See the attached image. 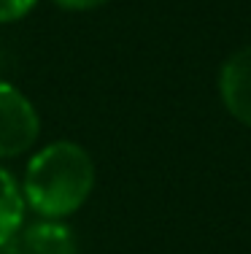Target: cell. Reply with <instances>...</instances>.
<instances>
[{"label": "cell", "instance_id": "6da1fadb", "mask_svg": "<svg viewBox=\"0 0 251 254\" xmlns=\"http://www.w3.org/2000/svg\"><path fill=\"white\" fill-rule=\"evenodd\" d=\"M92 187L95 165L87 149L73 141H54L27 162L22 197L44 219H65L87 203Z\"/></svg>", "mask_w": 251, "mask_h": 254}, {"label": "cell", "instance_id": "7a4b0ae2", "mask_svg": "<svg viewBox=\"0 0 251 254\" xmlns=\"http://www.w3.org/2000/svg\"><path fill=\"white\" fill-rule=\"evenodd\" d=\"M38 114L16 87L0 81V160L25 154L38 141Z\"/></svg>", "mask_w": 251, "mask_h": 254}, {"label": "cell", "instance_id": "3957f363", "mask_svg": "<svg viewBox=\"0 0 251 254\" xmlns=\"http://www.w3.org/2000/svg\"><path fill=\"white\" fill-rule=\"evenodd\" d=\"M0 254H79V246L70 227L57 219H44L25 230L19 227V233L0 249Z\"/></svg>", "mask_w": 251, "mask_h": 254}, {"label": "cell", "instance_id": "277c9868", "mask_svg": "<svg viewBox=\"0 0 251 254\" xmlns=\"http://www.w3.org/2000/svg\"><path fill=\"white\" fill-rule=\"evenodd\" d=\"M219 92L227 111L251 127V46H243L227 57L219 73Z\"/></svg>", "mask_w": 251, "mask_h": 254}, {"label": "cell", "instance_id": "5b68a950", "mask_svg": "<svg viewBox=\"0 0 251 254\" xmlns=\"http://www.w3.org/2000/svg\"><path fill=\"white\" fill-rule=\"evenodd\" d=\"M22 216H25V197L14 176L0 168V249L19 233Z\"/></svg>", "mask_w": 251, "mask_h": 254}, {"label": "cell", "instance_id": "8992f818", "mask_svg": "<svg viewBox=\"0 0 251 254\" xmlns=\"http://www.w3.org/2000/svg\"><path fill=\"white\" fill-rule=\"evenodd\" d=\"M38 0H0V25L25 19Z\"/></svg>", "mask_w": 251, "mask_h": 254}, {"label": "cell", "instance_id": "52a82bcc", "mask_svg": "<svg viewBox=\"0 0 251 254\" xmlns=\"http://www.w3.org/2000/svg\"><path fill=\"white\" fill-rule=\"evenodd\" d=\"M51 3L65 11H92V8H100V5L111 3V0H51Z\"/></svg>", "mask_w": 251, "mask_h": 254}]
</instances>
